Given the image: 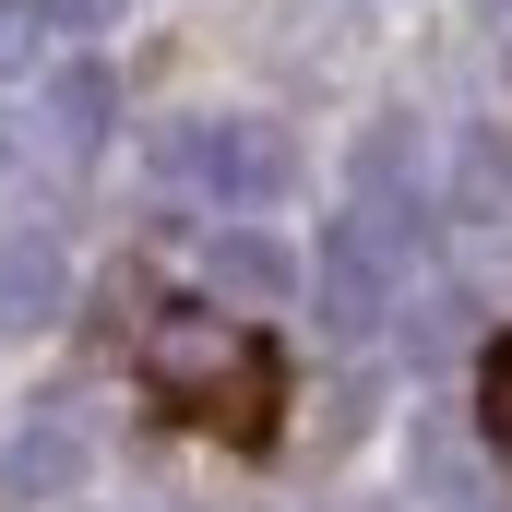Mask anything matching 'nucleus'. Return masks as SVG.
Wrapping results in <instances>:
<instances>
[{
    "instance_id": "5",
    "label": "nucleus",
    "mask_w": 512,
    "mask_h": 512,
    "mask_svg": "<svg viewBox=\"0 0 512 512\" xmlns=\"http://www.w3.org/2000/svg\"><path fill=\"white\" fill-rule=\"evenodd\" d=\"M358 215L393 227V239H417V131L405 120H382L370 143H358Z\"/></svg>"
},
{
    "instance_id": "2",
    "label": "nucleus",
    "mask_w": 512,
    "mask_h": 512,
    "mask_svg": "<svg viewBox=\"0 0 512 512\" xmlns=\"http://www.w3.org/2000/svg\"><path fill=\"white\" fill-rule=\"evenodd\" d=\"M167 179L203 191V203H274L298 179V143L274 120H179L167 131Z\"/></svg>"
},
{
    "instance_id": "12",
    "label": "nucleus",
    "mask_w": 512,
    "mask_h": 512,
    "mask_svg": "<svg viewBox=\"0 0 512 512\" xmlns=\"http://www.w3.org/2000/svg\"><path fill=\"white\" fill-rule=\"evenodd\" d=\"M36 36H48V24H36L24 0H0V72H36Z\"/></svg>"
},
{
    "instance_id": "4",
    "label": "nucleus",
    "mask_w": 512,
    "mask_h": 512,
    "mask_svg": "<svg viewBox=\"0 0 512 512\" xmlns=\"http://www.w3.org/2000/svg\"><path fill=\"white\" fill-rule=\"evenodd\" d=\"M72 310V262L48 227H0V334H36Z\"/></svg>"
},
{
    "instance_id": "9",
    "label": "nucleus",
    "mask_w": 512,
    "mask_h": 512,
    "mask_svg": "<svg viewBox=\"0 0 512 512\" xmlns=\"http://www.w3.org/2000/svg\"><path fill=\"white\" fill-rule=\"evenodd\" d=\"M215 286H227V298H251V310H274V298H286V286H298V262L274 251V239H262V227H227V239H215Z\"/></svg>"
},
{
    "instance_id": "6",
    "label": "nucleus",
    "mask_w": 512,
    "mask_h": 512,
    "mask_svg": "<svg viewBox=\"0 0 512 512\" xmlns=\"http://www.w3.org/2000/svg\"><path fill=\"white\" fill-rule=\"evenodd\" d=\"M108 120H120V72H108V60H72V72L48 84V143H60V155H96Z\"/></svg>"
},
{
    "instance_id": "3",
    "label": "nucleus",
    "mask_w": 512,
    "mask_h": 512,
    "mask_svg": "<svg viewBox=\"0 0 512 512\" xmlns=\"http://www.w3.org/2000/svg\"><path fill=\"white\" fill-rule=\"evenodd\" d=\"M393 262H405V239L370 227V215H334V227H322V262H310L322 334H370V322H382L393 310Z\"/></svg>"
},
{
    "instance_id": "13",
    "label": "nucleus",
    "mask_w": 512,
    "mask_h": 512,
    "mask_svg": "<svg viewBox=\"0 0 512 512\" xmlns=\"http://www.w3.org/2000/svg\"><path fill=\"white\" fill-rule=\"evenodd\" d=\"M24 12H36V24H72V36H84V24H120V0H24Z\"/></svg>"
},
{
    "instance_id": "1",
    "label": "nucleus",
    "mask_w": 512,
    "mask_h": 512,
    "mask_svg": "<svg viewBox=\"0 0 512 512\" xmlns=\"http://www.w3.org/2000/svg\"><path fill=\"white\" fill-rule=\"evenodd\" d=\"M143 393L167 405V417H191V429H227V441H274V346H262L251 322H227V310H155L143 322Z\"/></svg>"
},
{
    "instance_id": "10",
    "label": "nucleus",
    "mask_w": 512,
    "mask_h": 512,
    "mask_svg": "<svg viewBox=\"0 0 512 512\" xmlns=\"http://www.w3.org/2000/svg\"><path fill=\"white\" fill-rule=\"evenodd\" d=\"M477 429H489V453H501V477H512V334L489 346V370H477Z\"/></svg>"
},
{
    "instance_id": "8",
    "label": "nucleus",
    "mask_w": 512,
    "mask_h": 512,
    "mask_svg": "<svg viewBox=\"0 0 512 512\" xmlns=\"http://www.w3.org/2000/svg\"><path fill=\"white\" fill-rule=\"evenodd\" d=\"M453 215L512 227V131H465L453 143Z\"/></svg>"
},
{
    "instance_id": "7",
    "label": "nucleus",
    "mask_w": 512,
    "mask_h": 512,
    "mask_svg": "<svg viewBox=\"0 0 512 512\" xmlns=\"http://www.w3.org/2000/svg\"><path fill=\"white\" fill-rule=\"evenodd\" d=\"M0 489H12V501H72V489H84V429H12Z\"/></svg>"
},
{
    "instance_id": "11",
    "label": "nucleus",
    "mask_w": 512,
    "mask_h": 512,
    "mask_svg": "<svg viewBox=\"0 0 512 512\" xmlns=\"http://www.w3.org/2000/svg\"><path fill=\"white\" fill-rule=\"evenodd\" d=\"M453 346H465V298H429L417 334H405V358H453Z\"/></svg>"
}]
</instances>
